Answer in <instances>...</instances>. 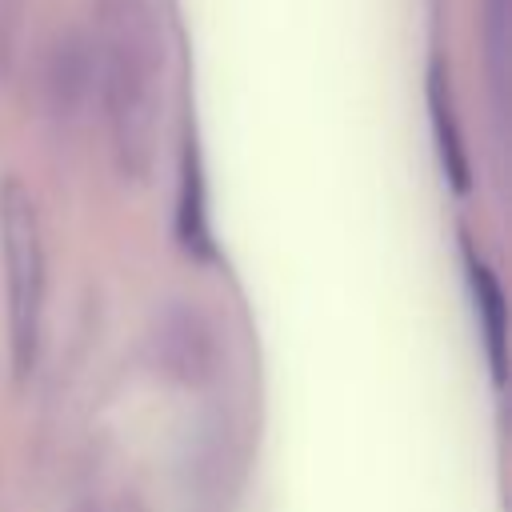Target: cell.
<instances>
[{"mask_svg": "<svg viewBox=\"0 0 512 512\" xmlns=\"http://www.w3.org/2000/svg\"><path fill=\"white\" fill-rule=\"evenodd\" d=\"M100 96L112 160L124 180H144L156 160L164 104V36L148 0H100Z\"/></svg>", "mask_w": 512, "mask_h": 512, "instance_id": "1", "label": "cell"}, {"mask_svg": "<svg viewBox=\"0 0 512 512\" xmlns=\"http://www.w3.org/2000/svg\"><path fill=\"white\" fill-rule=\"evenodd\" d=\"M0 260L8 292V348L16 376H28L44 324V232L36 196L8 176L0 184Z\"/></svg>", "mask_w": 512, "mask_h": 512, "instance_id": "2", "label": "cell"}, {"mask_svg": "<svg viewBox=\"0 0 512 512\" xmlns=\"http://www.w3.org/2000/svg\"><path fill=\"white\" fill-rule=\"evenodd\" d=\"M152 352L156 368L184 388H204L216 376V328L196 304L176 300L156 316Z\"/></svg>", "mask_w": 512, "mask_h": 512, "instance_id": "3", "label": "cell"}, {"mask_svg": "<svg viewBox=\"0 0 512 512\" xmlns=\"http://www.w3.org/2000/svg\"><path fill=\"white\" fill-rule=\"evenodd\" d=\"M424 96H428V120H432V140H436V156H440L444 180L456 192H468L472 188V164H468V148H464V132H460V116H456L448 68L440 60L428 64Z\"/></svg>", "mask_w": 512, "mask_h": 512, "instance_id": "4", "label": "cell"}, {"mask_svg": "<svg viewBox=\"0 0 512 512\" xmlns=\"http://www.w3.org/2000/svg\"><path fill=\"white\" fill-rule=\"evenodd\" d=\"M464 268H468V292H472V304H476L480 344H484L492 380L504 384V368H508V304H504V288H500L496 272L488 268V260H480L468 244H464Z\"/></svg>", "mask_w": 512, "mask_h": 512, "instance_id": "5", "label": "cell"}, {"mask_svg": "<svg viewBox=\"0 0 512 512\" xmlns=\"http://www.w3.org/2000/svg\"><path fill=\"white\" fill-rule=\"evenodd\" d=\"M176 236L184 252L196 260L212 256V228H208V196H204V176H200V156L192 140L180 152V188H176Z\"/></svg>", "mask_w": 512, "mask_h": 512, "instance_id": "6", "label": "cell"}, {"mask_svg": "<svg viewBox=\"0 0 512 512\" xmlns=\"http://www.w3.org/2000/svg\"><path fill=\"white\" fill-rule=\"evenodd\" d=\"M88 92V56L76 36L56 40L52 60H48V96L56 116H76L80 100Z\"/></svg>", "mask_w": 512, "mask_h": 512, "instance_id": "7", "label": "cell"}]
</instances>
